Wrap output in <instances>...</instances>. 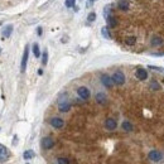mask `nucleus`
I'll return each instance as SVG.
<instances>
[{
	"label": "nucleus",
	"instance_id": "nucleus-1",
	"mask_svg": "<svg viewBox=\"0 0 164 164\" xmlns=\"http://www.w3.org/2000/svg\"><path fill=\"white\" fill-rule=\"evenodd\" d=\"M69 109H71V104L67 101V97L64 95V97H61L58 100V110L61 112H67V111H69Z\"/></svg>",
	"mask_w": 164,
	"mask_h": 164
},
{
	"label": "nucleus",
	"instance_id": "nucleus-2",
	"mask_svg": "<svg viewBox=\"0 0 164 164\" xmlns=\"http://www.w3.org/2000/svg\"><path fill=\"white\" fill-rule=\"evenodd\" d=\"M112 81H114V83H115V85L121 86V85L125 83V75L121 71H116L112 75Z\"/></svg>",
	"mask_w": 164,
	"mask_h": 164
},
{
	"label": "nucleus",
	"instance_id": "nucleus-3",
	"mask_svg": "<svg viewBox=\"0 0 164 164\" xmlns=\"http://www.w3.org/2000/svg\"><path fill=\"white\" fill-rule=\"evenodd\" d=\"M28 57H29V46H25L24 53H23V58H22V63H20V71H22V72H24L25 68H27Z\"/></svg>",
	"mask_w": 164,
	"mask_h": 164
},
{
	"label": "nucleus",
	"instance_id": "nucleus-4",
	"mask_svg": "<svg viewBox=\"0 0 164 164\" xmlns=\"http://www.w3.org/2000/svg\"><path fill=\"white\" fill-rule=\"evenodd\" d=\"M77 95L80 96L82 100H89L91 93H90V90L87 89V87L81 86V87H78V89H77Z\"/></svg>",
	"mask_w": 164,
	"mask_h": 164
},
{
	"label": "nucleus",
	"instance_id": "nucleus-5",
	"mask_svg": "<svg viewBox=\"0 0 164 164\" xmlns=\"http://www.w3.org/2000/svg\"><path fill=\"white\" fill-rule=\"evenodd\" d=\"M10 154H9V150L5 145L0 144V162H7L9 159Z\"/></svg>",
	"mask_w": 164,
	"mask_h": 164
},
{
	"label": "nucleus",
	"instance_id": "nucleus-6",
	"mask_svg": "<svg viewBox=\"0 0 164 164\" xmlns=\"http://www.w3.org/2000/svg\"><path fill=\"white\" fill-rule=\"evenodd\" d=\"M148 158L150 160H153V162H160V160L163 159V154H162V151H159V150H151L150 153L148 154Z\"/></svg>",
	"mask_w": 164,
	"mask_h": 164
},
{
	"label": "nucleus",
	"instance_id": "nucleus-7",
	"mask_svg": "<svg viewBox=\"0 0 164 164\" xmlns=\"http://www.w3.org/2000/svg\"><path fill=\"white\" fill-rule=\"evenodd\" d=\"M101 82L104 86H106L107 89H111V87L114 86V81H112V77H110V76L107 75H102L101 76Z\"/></svg>",
	"mask_w": 164,
	"mask_h": 164
},
{
	"label": "nucleus",
	"instance_id": "nucleus-8",
	"mask_svg": "<svg viewBox=\"0 0 164 164\" xmlns=\"http://www.w3.org/2000/svg\"><path fill=\"white\" fill-rule=\"evenodd\" d=\"M42 146L44 149H52L54 146V140L52 139V138L47 136V138H44V139L42 140Z\"/></svg>",
	"mask_w": 164,
	"mask_h": 164
},
{
	"label": "nucleus",
	"instance_id": "nucleus-9",
	"mask_svg": "<svg viewBox=\"0 0 164 164\" xmlns=\"http://www.w3.org/2000/svg\"><path fill=\"white\" fill-rule=\"evenodd\" d=\"M49 122H51V125L56 129H61V128H63V125H64L63 120L60 119V118H52L49 120Z\"/></svg>",
	"mask_w": 164,
	"mask_h": 164
},
{
	"label": "nucleus",
	"instance_id": "nucleus-10",
	"mask_svg": "<svg viewBox=\"0 0 164 164\" xmlns=\"http://www.w3.org/2000/svg\"><path fill=\"white\" fill-rule=\"evenodd\" d=\"M135 76H136L138 80L144 81V80H146V78H148V72H146L144 68H138L136 72H135Z\"/></svg>",
	"mask_w": 164,
	"mask_h": 164
},
{
	"label": "nucleus",
	"instance_id": "nucleus-11",
	"mask_svg": "<svg viewBox=\"0 0 164 164\" xmlns=\"http://www.w3.org/2000/svg\"><path fill=\"white\" fill-rule=\"evenodd\" d=\"M116 126H118V124H116V121L114 119L110 118L105 121V128H106L107 130H115Z\"/></svg>",
	"mask_w": 164,
	"mask_h": 164
},
{
	"label": "nucleus",
	"instance_id": "nucleus-12",
	"mask_svg": "<svg viewBox=\"0 0 164 164\" xmlns=\"http://www.w3.org/2000/svg\"><path fill=\"white\" fill-rule=\"evenodd\" d=\"M11 33H13V25H11V24L5 25L4 29H3V37H4V38H9L11 36Z\"/></svg>",
	"mask_w": 164,
	"mask_h": 164
},
{
	"label": "nucleus",
	"instance_id": "nucleus-13",
	"mask_svg": "<svg viewBox=\"0 0 164 164\" xmlns=\"http://www.w3.org/2000/svg\"><path fill=\"white\" fill-rule=\"evenodd\" d=\"M96 101L99 102V104H101V105H105L106 104V101H107V97H106V95H105L104 92H99V93H96Z\"/></svg>",
	"mask_w": 164,
	"mask_h": 164
},
{
	"label": "nucleus",
	"instance_id": "nucleus-14",
	"mask_svg": "<svg viewBox=\"0 0 164 164\" xmlns=\"http://www.w3.org/2000/svg\"><path fill=\"white\" fill-rule=\"evenodd\" d=\"M163 38L162 37H159V36H154L153 38H151V40H150V43H151V46H154V47H158V46H162L163 44Z\"/></svg>",
	"mask_w": 164,
	"mask_h": 164
},
{
	"label": "nucleus",
	"instance_id": "nucleus-15",
	"mask_svg": "<svg viewBox=\"0 0 164 164\" xmlns=\"http://www.w3.org/2000/svg\"><path fill=\"white\" fill-rule=\"evenodd\" d=\"M118 7H119V9L122 10V11L128 10V9H129V3H128V0H119Z\"/></svg>",
	"mask_w": 164,
	"mask_h": 164
},
{
	"label": "nucleus",
	"instance_id": "nucleus-16",
	"mask_svg": "<svg viewBox=\"0 0 164 164\" xmlns=\"http://www.w3.org/2000/svg\"><path fill=\"white\" fill-rule=\"evenodd\" d=\"M106 22H107V25H109L110 28H115L116 24H118V22H116V19L114 18L112 15H109L106 18Z\"/></svg>",
	"mask_w": 164,
	"mask_h": 164
},
{
	"label": "nucleus",
	"instance_id": "nucleus-17",
	"mask_svg": "<svg viewBox=\"0 0 164 164\" xmlns=\"http://www.w3.org/2000/svg\"><path fill=\"white\" fill-rule=\"evenodd\" d=\"M34 157H36V153H34L33 150H30V149H29V150H25L24 154H23V158H24L25 160H29V159H32V158H34Z\"/></svg>",
	"mask_w": 164,
	"mask_h": 164
},
{
	"label": "nucleus",
	"instance_id": "nucleus-18",
	"mask_svg": "<svg viewBox=\"0 0 164 164\" xmlns=\"http://www.w3.org/2000/svg\"><path fill=\"white\" fill-rule=\"evenodd\" d=\"M121 126H122V129H124L125 131H131V130L134 129V128H133V124H131L130 121H124Z\"/></svg>",
	"mask_w": 164,
	"mask_h": 164
},
{
	"label": "nucleus",
	"instance_id": "nucleus-19",
	"mask_svg": "<svg viewBox=\"0 0 164 164\" xmlns=\"http://www.w3.org/2000/svg\"><path fill=\"white\" fill-rule=\"evenodd\" d=\"M101 34H102V37L106 38V39H110V38H111V34H110V32H109V29H107V27H104V28L101 29Z\"/></svg>",
	"mask_w": 164,
	"mask_h": 164
},
{
	"label": "nucleus",
	"instance_id": "nucleus-20",
	"mask_svg": "<svg viewBox=\"0 0 164 164\" xmlns=\"http://www.w3.org/2000/svg\"><path fill=\"white\" fill-rule=\"evenodd\" d=\"M33 53H34V57H40V51H39V46L38 43H34L33 44Z\"/></svg>",
	"mask_w": 164,
	"mask_h": 164
},
{
	"label": "nucleus",
	"instance_id": "nucleus-21",
	"mask_svg": "<svg viewBox=\"0 0 164 164\" xmlns=\"http://www.w3.org/2000/svg\"><path fill=\"white\" fill-rule=\"evenodd\" d=\"M135 42H136V38H135V37H133V36L128 37V38H126V40H125V43H126L128 46H134V44H135Z\"/></svg>",
	"mask_w": 164,
	"mask_h": 164
},
{
	"label": "nucleus",
	"instance_id": "nucleus-22",
	"mask_svg": "<svg viewBox=\"0 0 164 164\" xmlns=\"http://www.w3.org/2000/svg\"><path fill=\"white\" fill-rule=\"evenodd\" d=\"M47 63H48V52L44 51V52H43V54H42V64H43V66H46Z\"/></svg>",
	"mask_w": 164,
	"mask_h": 164
},
{
	"label": "nucleus",
	"instance_id": "nucleus-23",
	"mask_svg": "<svg viewBox=\"0 0 164 164\" xmlns=\"http://www.w3.org/2000/svg\"><path fill=\"white\" fill-rule=\"evenodd\" d=\"M95 20H96V13H95V11H92V13H90L89 17H87V22L92 23V22H95Z\"/></svg>",
	"mask_w": 164,
	"mask_h": 164
},
{
	"label": "nucleus",
	"instance_id": "nucleus-24",
	"mask_svg": "<svg viewBox=\"0 0 164 164\" xmlns=\"http://www.w3.org/2000/svg\"><path fill=\"white\" fill-rule=\"evenodd\" d=\"M150 89L154 90V91H157V90L160 89V86H159V83H158L157 81H151L150 82Z\"/></svg>",
	"mask_w": 164,
	"mask_h": 164
},
{
	"label": "nucleus",
	"instance_id": "nucleus-25",
	"mask_svg": "<svg viewBox=\"0 0 164 164\" xmlns=\"http://www.w3.org/2000/svg\"><path fill=\"white\" fill-rule=\"evenodd\" d=\"M64 4L67 8H73L76 4V0H64Z\"/></svg>",
	"mask_w": 164,
	"mask_h": 164
},
{
	"label": "nucleus",
	"instance_id": "nucleus-26",
	"mask_svg": "<svg viewBox=\"0 0 164 164\" xmlns=\"http://www.w3.org/2000/svg\"><path fill=\"white\" fill-rule=\"evenodd\" d=\"M110 11H111V7H110V5H109V7H106V8L104 9V18H105V19H106L109 15H111Z\"/></svg>",
	"mask_w": 164,
	"mask_h": 164
},
{
	"label": "nucleus",
	"instance_id": "nucleus-27",
	"mask_svg": "<svg viewBox=\"0 0 164 164\" xmlns=\"http://www.w3.org/2000/svg\"><path fill=\"white\" fill-rule=\"evenodd\" d=\"M148 68H150V69H154V71H158V72H162V73H164V68H162V67H155V66H148Z\"/></svg>",
	"mask_w": 164,
	"mask_h": 164
},
{
	"label": "nucleus",
	"instance_id": "nucleus-28",
	"mask_svg": "<svg viewBox=\"0 0 164 164\" xmlns=\"http://www.w3.org/2000/svg\"><path fill=\"white\" fill-rule=\"evenodd\" d=\"M57 162H58V164H69V162H68V159H67V158H58Z\"/></svg>",
	"mask_w": 164,
	"mask_h": 164
},
{
	"label": "nucleus",
	"instance_id": "nucleus-29",
	"mask_svg": "<svg viewBox=\"0 0 164 164\" xmlns=\"http://www.w3.org/2000/svg\"><path fill=\"white\" fill-rule=\"evenodd\" d=\"M17 143H18V136L14 135V139H13V145H17Z\"/></svg>",
	"mask_w": 164,
	"mask_h": 164
},
{
	"label": "nucleus",
	"instance_id": "nucleus-30",
	"mask_svg": "<svg viewBox=\"0 0 164 164\" xmlns=\"http://www.w3.org/2000/svg\"><path fill=\"white\" fill-rule=\"evenodd\" d=\"M95 1H96V0H89V1H87V4H89V7H91V4H93Z\"/></svg>",
	"mask_w": 164,
	"mask_h": 164
},
{
	"label": "nucleus",
	"instance_id": "nucleus-31",
	"mask_svg": "<svg viewBox=\"0 0 164 164\" xmlns=\"http://www.w3.org/2000/svg\"><path fill=\"white\" fill-rule=\"evenodd\" d=\"M38 36H42V28H38Z\"/></svg>",
	"mask_w": 164,
	"mask_h": 164
},
{
	"label": "nucleus",
	"instance_id": "nucleus-32",
	"mask_svg": "<svg viewBox=\"0 0 164 164\" xmlns=\"http://www.w3.org/2000/svg\"><path fill=\"white\" fill-rule=\"evenodd\" d=\"M0 24H1V22H0Z\"/></svg>",
	"mask_w": 164,
	"mask_h": 164
}]
</instances>
